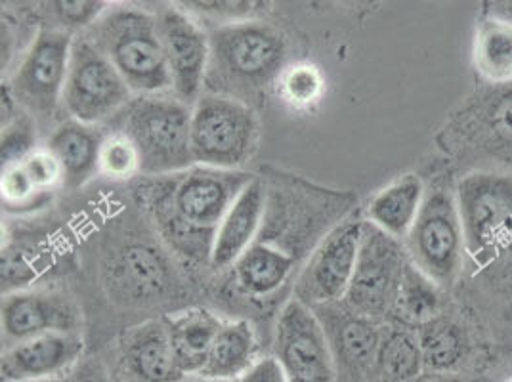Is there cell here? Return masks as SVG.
Wrapping results in <instances>:
<instances>
[{"label":"cell","instance_id":"obj_30","mask_svg":"<svg viewBox=\"0 0 512 382\" xmlns=\"http://www.w3.org/2000/svg\"><path fill=\"white\" fill-rule=\"evenodd\" d=\"M100 172L111 180H128L140 172V155L125 134L115 132L104 138L100 149Z\"/></svg>","mask_w":512,"mask_h":382},{"label":"cell","instance_id":"obj_2","mask_svg":"<svg viewBox=\"0 0 512 382\" xmlns=\"http://www.w3.org/2000/svg\"><path fill=\"white\" fill-rule=\"evenodd\" d=\"M455 191L467 253L459 287L512 314V170L465 172Z\"/></svg>","mask_w":512,"mask_h":382},{"label":"cell","instance_id":"obj_43","mask_svg":"<svg viewBox=\"0 0 512 382\" xmlns=\"http://www.w3.org/2000/svg\"><path fill=\"white\" fill-rule=\"evenodd\" d=\"M106 2H123V0H106Z\"/></svg>","mask_w":512,"mask_h":382},{"label":"cell","instance_id":"obj_6","mask_svg":"<svg viewBox=\"0 0 512 382\" xmlns=\"http://www.w3.org/2000/svg\"><path fill=\"white\" fill-rule=\"evenodd\" d=\"M90 39L106 54L134 94L171 90V73L155 14L121 8L90 27Z\"/></svg>","mask_w":512,"mask_h":382},{"label":"cell","instance_id":"obj_38","mask_svg":"<svg viewBox=\"0 0 512 382\" xmlns=\"http://www.w3.org/2000/svg\"><path fill=\"white\" fill-rule=\"evenodd\" d=\"M480 2H482V16L512 25V0H480Z\"/></svg>","mask_w":512,"mask_h":382},{"label":"cell","instance_id":"obj_17","mask_svg":"<svg viewBox=\"0 0 512 382\" xmlns=\"http://www.w3.org/2000/svg\"><path fill=\"white\" fill-rule=\"evenodd\" d=\"M312 310L327 333L335 361H341L342 369L352 377L369 381L386 321L362 316L342 300Z\"/></svg>","mask_w":512,"mask_h":382},{"label":"cell","instance_id":"obj_1","mask_svg":"<svg viewBox=\"0 0 512 382\" xmlns=\"http://www.w3.org/2000/svg\"><path fill=\"white\" fill-rule=\"evenodd\" d=\"M253 178L245 170L192 165L146 176L138 191L151 224L172 253L193 264H209L224 214Z\"/></svg>","mask_w":512,"mask_h":382},{"label":"cell","instance_id":"obj_34","mask_svg":"<svg viewBox=\"0 0 512 382\" xmlns=\"http://www.w3.org/2000/svg\"><path fill=\"white\" fill-rule=\"evenodd\" d=\"M33 184L41 191H50L56 184L64 182V172L60 161L48 149H35L22 161Z\"/></svg>","mask_w":512,"mask_h":382},{"label":"cell","instance_id":"obj_16","mask_svg":"<svg viewBox=\"0 0 512 382\" xmlns=\"http://www.w3.org/2000/svg\"><path fill=\"white\" fill-rule=\"evenodd\" d=\"M81 333H46L4 346L2 382L43 381L69 375L83 358Z\"/></svg>","mask_w":512,"mask_h":382},{"label":"cell","instance_id":"obj_27","mask_svg":"<svg viewBox=\"0 0 512 382\" xmlns=\"http://www.w3.org/2000/svg\"><path fill=\"white\" fill-rule=\"evenodd\" d=\"M293 270V260L268 245H253L234 264L237 287L245 295L264 297L279 289Z\"/></svg>","mask_w":512,"mask_h":382},{"label":"cell","instance_id":"obj_39","mask_svg":"<svg viewBox=\"0 0 512 382\" xmlns=\"http://www.w3.org/2000/svg\"><path fill=\"white\" fill-rule=\"evenodd\" d=\"M25 382H73L71 373L64 375V377H56V379H43V381H25Z\"/></svg>","mask_w":512,"mask_h":382},{"label":"cell","instance_id":"obj_15","mask_svg":"<svg viewBox=\"0 0 512 382\" xmlns=\"http://www.w3.org/2000/svg\"><path fill=\"white\" fill-rule=\"evenodd\" d=\"M2 340L6 346L46 333H81L83 312L62 291H16L2 300Z\"/></svg>","mask_w":512,"mask_h":382},{"label":"cell","instance_id":"obj_26","mask_svg":"<svg viewBox=\"0 0 512 382\" xmlns=\"http://www.w3.org/2000/svg\"><path fill=\"white\" fill-rule=\"evenodd\" d=\"M449 300L451 293L436 285L425 272H421L409 260L402 277L394 316L390 321H400L411 327H419L440 316L448 308Z\"/></svg>","mask_w":512,"mask_h":382},{"label":"cell","instance_id":"obj_13","mask_svg":"<svg viewBox=\"0 0 512 382\" xmlns=\"http://www.w3.org/2000/svg\"><path fill=\"white\" fill-rule=\"evenodd\" d=\"M363 226L365 218H348L321 239L300 272L295 298L310 308L344 300L360 255Z\"/></svg>","mask_w":512,"mask_h":382},{"label":"cell","instance_id":"obj_18","mask_svg":"<svg viewBox=\"0 0 512 382\" xmlns=\"http://www.w3.org/2000/svg\"><path fill=\"white\" fill-rule=\"evenodd\" d=\"M123 382H182L188 379L174 358L165 321L140 323L119 340Z\"/></svg>","mask_w":512,"mask_h":382},{"label":"cell","instance_id":"obj_19","mask_svg":"<svg viewBox=\"0 0 512 382\" xmlns=\"http://www.w3.org/2000/svg\"><path fill=\"white\" fill-rule=\"evenodd\" d=\"M266 188L262 180L253 178L224 214L214 237L209 266L214 270L234 268L235 262L255 245L266 211Z\"/></svg>","mask_w":512,"mask_h":382},{"label":"cell","instance_id":"obj_42","mask_svg":"<svg viewBox=\"0 0 512 382\" xmlns=\"http://www.w3.org/2000/svg\"><path fill=\"white\" fill-rule=\"evenodd\" d=\"M182 382H195V377H188V379H184Z\"/></svg>","mask_w":512,"mask_h":382},{"label":"cell","instance_id":"obj_40","mask_svg":"<svg viewBox=\"0 0 512 382\" xmlns=\"http://www.w3.org/2000/svg\"><path fill=\"white\" fill-rule=\"evenodd\" d=\"M195 382H230V381H214V379H199V377H195Z\"/></svg>","mask_w":512,"mask_h":382},{"label":"cell","instance_id":"obj_10","mask_svg":"<svg viewBox=\"0 0 512 382\" xmlns=\"http://www.w3.org/2000/svg\"><path fill=\"white\" fill-rule=\"evenodd\" d=\"M132 100V90L90 37H75L62 109L69 119L100 125Z\"/></svg>","mask_w":512,"mask_h":382},{"label":"cell","instance_id":"obj_44","mask_svg":"<svg viewBox=\"0 0 512 382\" xmlns=\"http://www.w3.org/2000/svg\"><path fill=\"white\" fill-rule=\"evenodd\" d=\"M503 382H512V377H509V379H507V381H503Z\"/></svg>","mask_w":512,"mask_h":382},{"label":"cell","instance_id":"obj_29","mask_svg":"<svg viewBox=\"0 0 512 382\" xmlns=\"http://www.w3.org/2000/svg\"><path fill=\"white\" fill-rule=\"evenodd\" d=\"M190 14H201L220 23L258 20L268 12V0H174Z\"/></svg>","mask_w":512,"mask_h":382},{"label":"cell","instance_id":"obj_28","mask_svg":"<svg viewBox=\"0 0 512 382\" xmlns=\"http://www.w3.org/2000/svg\"><path fill=\"white\" fill-rule=\"evenodd\" d=\"M106 0H41L48 27L75 33L90 29L106 14Z\"/></svg>","mask_w":512,"mask_h":382},{"label":"cell","instance_id":"obj_32","mask_svg":"<svg viewBox=\"0 0 512 382\" xmlns=\"http://www.w3.org/2000/svg\"><path fill=\"white\" fill-rule=\"evenodd\" d=\"M2 201L6 209H22L37 203L46 191H41L29 178L22 163L2 167Z\"/></svg>","mask_w":512,"mask_h":382},{"label":"cell","instance_id":"obj_9","mask_svg":"<svg viewBox=\"0 0 512 382\" xmlns=\"http://www.w3.org/2000/svg\"><path fill=\"white\" fill-rule=\"evenodd\" d=\"M73 39L67 31L41 29L6 85L37 127L52 125L62 107Z\"/></svg>","mask_w":512,"mask_h":382},{"label":"cell","instance_id":"obj_7","mask_svg":"<svg viewBox=\"0 0 512 382\" xmlns=\"http://www.w3.org/2000/svg\"><path fill=\"white\" fill-rule=\"evenodd\" d=\"M211 64L218 79L239 92L260 90L281 79L287 62V39L262 20L220 23L209 33Z\"/></svg>","mask_w":512,"mask_h":382},{"label":"cell","instance_id":"obj_5","mask_svg":"<svg viewBox=\"0 0 512 382\" xmlns=\"http://www.w3.org/2000/svg\"><path fill=\"white\" fill-rule=\"evenodd\" d=\"M455 186L451 170L427 184L423 209L404 241L409 260L448 293L459 287L467 260Z\"/></svg>","mask_w":512,"mask_h":382},{"label":"cell","instance_id":"obj_14","mask_svg":"<svg viewBox=\"0 0 512 382\" xmlns=\"http://www.w3.org/2000/svg\"><path fill=\"white\" fill-rule=\"evenodd\" d=\"M155 18L171 73V92L193 106L207 83L211 39L192 14L178 4L161 8Z\"/></svg>","mask_w":512,"mask_h":382},{"label":"cell","instance_id":"obj_33","mask_svg":"<svg viewBox=\"0 0 512 382\" xmlns=\"http://www.w3.org/2000/svg\"><path fill=\"white\" fill-rule=\"evenodd\" d=\"M279 81L283 85L285 98L299 106H306V104L318 100L321 88H323L320 71L308 64L295 65L291 69H285Z\"/></svg>","mask_w":512,"mask_h":382},{"label":"cell","instance_id":"obj_4","mask_svg":"<svg viewBox=\"0 0 512 382\" xmlns=\"http://www.w3.org/2000/svg\"><path fill=\"white\" fill-rule=\"evenodd\" d=\"M140 155L142 176H161L195 165L192 153V106L174 94H136L117 115Z\"/></svg>","mask_w":512,"mask_h":382},{"label":"cell","instance_id":"obj_21","mask_svg":"<svg viewBox=\"0 0 512 382\" xmlns=\"http://www.w3.org/2000/svg\"><path fill=\"white\" fill-rule=\"evenodd\" d=\"M427 197V182L419 174H404L377 191L365 209V220L388 235L406 241Z\"/></svg>","mask_w":512,"mask_h":382},{"label":"cell","instance_id":"obj_20","mask_svg":"<svg viewBox=\"0 0 512 382\" xmlns=\"http://www.w3.org/2000/svg\"><path fill=\"white\" fill-rule=\"evenodd\" d=\"M98 125H86L67 119L54 128L44 148L48 149L62 165L67 190H79L100 172V149L104 144Z\"/></svg>","mask_w":512,"mask_h":382},{"label":"cell","instance_id":"obj_25","mask_svg":"<svg viewBox=\"0 0 512 382\" xmlns=\"http://www.w3.org/2000/svg\"><path fill=\"white\" fill-rule=\"evenodd\" d=\"M472 69L482 85H511V23L482 16L472 41Z\"/></svg>","mask_w":512,"mask_h":382},{"label":"cell","instance_id":"obj_8","mask_svg":"<svg viewBox=\"0 0 512 382\" xmlns=\"http://www.w3.org/2000/svg\"><path fill=\"white\" fill-rule=\"evenodd\" d=\"M258 121L243 100L205 94L192 106V153L195 165L243 170L256 149Z\"/></svg>","mask_w":512,"mask_h":382},{"label":"cell","instance_id":"obj_37","mask_svg":"<svg viewBox=\"0 0 512 382\" xmlns=\"http://www.w3.org/2000/svg\"><path fill=\"white\" fill-rule=\"evenodd\" d=\"M409 382H488L484 377L472 375V373H434L423 371L417 379Z\"/></svg>","mask_w":512,"mask_h":382},{"label":"cell","instance_id":"obj_22","mask_svg":"<svg viewBox=\"0 0 512 382\" xmlns=\"http://www.w3.org/2000/svg\"><path fill=\"white\" fill-rule=\"evenodd\" d=\"M222 323L207 308H190L165 319L174 358L186 377H199Z\"/></svg>","mask_w":512,"mask_h":382},{"label":"cell","instance_id":"obj_23","mask_svg":"<svg viewBox=\"0 0 512 382\" xmlns=\"http://www.w3.org/2000/svg\"><path fill=\"white\" fill-rule=\"evenodd\" d=\"M425 371L417 329L386 321L369 382H409Z\"/></svg>","mask_w":512,"mask_h":382},{"label":"cell","instance_id":"obj_36","mask_svg":"<svg viewBox=\"0 0 512 382\" xmlns=\"http://www.w3.org/2000/svg\"><path fill=\"white\" fill-rule=\"evenodd\" d=\"M73 382H111L106 369L98 361H79L71 371Z\"/></svg>","mask_w":512,"mask_h":382},{"label":"cell","instance_id":"obj_24","mask_svg":"<svg viewBox=\"0 0 512 382\" xmlns=\"http://www.w3.org/2000/svg\"><path fill=\"white\" fill-rule=\"evenodd\" d=\"M258 360L255 327L247 319L224 321L199 379L234 381Z\"/></svg>","mask_w":512,"mask_h":382},{"label":"cell","instance_id":"obj_41","mask_svg":"<svg viewBox=\"0 0 512 382\" xmlns=\"http://www.w3.org/2000/svg\"><path fill=\"white\" fill-rule=\"evenodd\" d=\"M354 2H367V4H373V2H377V0H354Z\"/></svg>","mask_w":512,"mask_h":382},{"label":"cell","instance_id":"obj_11","mask_svg":"<svg viewBox=\"0 0 512 382\" xmlns=\"http://www.w3.org/2000/svg\"><path fill=\"white\" fill-rule=\"evenodd\" d=\"M407 262L404 241L365 220L356 270L342 302L367 318L390 321Z\"/></svg>","mask_w":512,"mask_h":382},{"label":"cell","instance_id":"obj_35","mask_svg":"<svg viewBox=\"0 0 512 382\" xmlns=\"http://www.w3.org/2000/svg\"><path fill=\"white\" fill-rule=\"evenodd\" d=\"M232 382H289L287 375L283 371V367L279 365L278 358L272 356H264L247 369L243 371L237 379Z\"/></svg>","mask_w":512,"mask_h":382},{"label":"cell","instance_id":"obj_3","mask_svg":"<svg viewBox=\"0 0 512 382\" xmlns=\"http://www.w3.org/2000/svg\"><path fill=\"white\" fill-rule=\"evenodd\" d=\"M449 169L512 170V83L480 85L455 107L436 136Z\"/></svg>","mask_w":512,"mask_h":382},{"label":"cell","instance_id":"obj_12","mask_svg":"<svg viewBox=\"0 0 512 382\" xmlns=\"http://www.w3.org/2000/svg\"><path fill=\"white\" fill-rule=\"evenodd\" d=\"M274 356L289 382H337V361L318 314L293 298L276 323Z\"/></svg>","mask_w":512,"mask_h":382},{"label":"cell","instance_id":"obj_31","mask_svg":"<svg viewBox=\"0 0 512 382\" xmlns=\"http://www.w3.org/2000/svg\"><path fill=\"white\" fill-rule=\"evenodd\" d=\"M35 128L37 123L20 111L8 125L2 127V167L22 163L35 149Z\"/></svg>","mask_w":512,"mask_h":382}]
</instances>
